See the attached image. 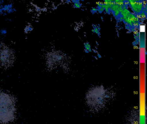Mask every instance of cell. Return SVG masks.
Returning <instances> with one entry per match:
<instances>
[{"mask_svg":"<svg viewBox=\"0 0 147 124\" xmlns=\"http://www.w3.org/2000/svg\"><path fill=\"white\" fill-rule=\"evenodd\" d=\"M1 33L2 34H5L7 33V31L5 29H3L1 31Z\"/></svg>","mask_w":147,"mask_h":124,"instance_id":"obj_5","label":"cell"},{"mask_svg":"<svg viewBox=\"0 0 147 124\" xmlns=\"http://www.w3.org/2000/svg\"><path fill=\"white\" fill-rule=\"evenodd\" d=\"M32 29H33V28H32V26H26L25 29V32L26 33H28L29 32H31V31H32Z\"/></svg>","mask_w":147,"mask_h":124,"instance_id":"obj_4","label":"cell"},{"mask_svg":"<svg viewBox=\"0 0 147 124\" xmlns=\"http://www.w3.org/2000/svg\"><path fill=\"white\" fill-rule=\"evenodd\" d=\"M14 60V54L11 50L5 45H0V66L8 67Z\"/></svg>","mask_w":147,"mask_h":124,"instance_id":"obj_2","label":"cell"},{"mask_svg":"<svg viewBox=\"0 0 147 124\" xmlns=\"http://www.w3.org/2000/svg\"><path fill=\"white\" fill-rule=\"evenodd\" d=\"M132 2L133 3H131V4L133 9L136 12H139L141 11L142 8V4L140 3H136L135 1H132Z\"/></svg>","mask_w":147,"mask_h":124,"instance_id":"obj_3","label":"cell"},{"mask_svg":"<svg viewBox=\"0 0 147 124\" xmlns=\"http://www.w3.org/2000/svg\"><path fill=\"white\" fill-rule=\"evenodd\" d=\"M15 117V98L9 94L0 91V124L12 122Z\"/></svg>","mask_w":147,"mask_h":124,"instance_id":"obj_1","label":"cell"},{"mask_svg":"<svg viewBox=\"0 0 147 124\" xmlns=\"http://www.w3.org/2000/svg\"><path fill=\"white\" fill-rule=\"evenodd\" d=\"M3 1H0V4H2V3H3Z\"/></svg>","mask_w":147,"mask_h":124,"instance_id":"obj_6","label":"cell"}]
</instances>
